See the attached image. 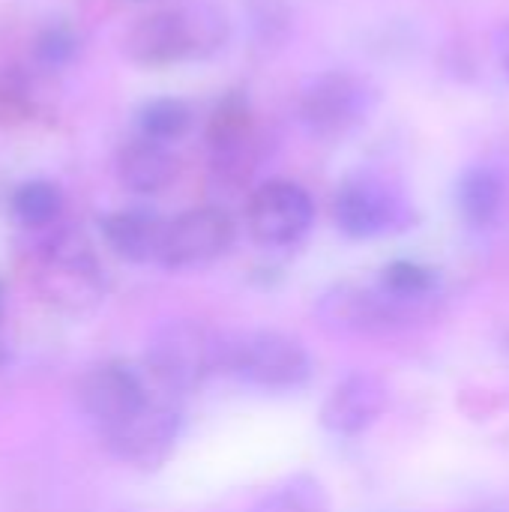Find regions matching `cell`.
<instances>
[{"label":"cell","instance_id":"603a6c76","mask_svg":"<svg viewBox=\"0 0 509 512\" xmlns=\"http://www.w3.org/2000/svg\"><path fill=\"white\" fill-rule=\"evenodd\" d=\"M0 306H3V288H0Z\"/></svg>","mask_w":509,"mask_h":512},{"label":"cell","instance_id":"52a82bcc","mask_svg":"<svg viewBox=\"0 0 509 512\" xmlns=\"http://www.w3.org/2000/svg\"><path fill=\"white\" fill-rule=\"evenodd\" d=\"M234 243V222L219 207L186 210L165 225L159 264L171 270H195L222 258Z\"/></svg>","mask_w":509,"mask_h":512},{"label":"cell","instance_id":"e0dca14e","mask_svg":"<svg viewBox=\"0 0 509 512\" xmlns=\"http://www.w3.org/2000/svg\"><path fill=\"white\" fill-rule=\"evenodd\" d=\"M9 210L24 228H48L63 213V195L48 180H27L12 192Z\"/></svg>","mask_w":509,"mask_h":512},{"label":"cell","instance_id":"7c38bea8","mask_svg":"<svg viewBox=\"0 0 509 512\" xmlns=\"http://www.w3.org/2000/svg\"><path fill=\"white\" fill-rule=\"evenodd\" d=\"M42 285L60 306H90L99 297V276L90 252L69 234L51 237L42 255Z\"/></svg>","mask_w":509,"mask_h":512},{"label":"cell","instance_id":"5bb4252c","mask_svg":"<svg viewBox=\"0 0 509 512\" xmlns=\"http://www.w3.org/2000/svg\"><path fill=\"white\" fill-rule=\"evenodd\" d=\"M117 180L135 192V195H156L168 189L177 177V156L168 150V144L153 138H132L117 150L114 159Z\"/></svg>","mask_w":509,"mask_h":512},{"label":"cell","instance_id":"ba28073f","mask_svg":"<svg viewBox=\"0 0 509 512\" xmlns=\"http://www.w3.org/2000/svg\"><path fill=\"white\" fill-rule=\"evenodd\" d=\"M180 435V411L171 402L147 399L117 426L105 429L102 438L108 450L129 465H156L162 462Z\"/></svg>","mask_w":509,"mask_h":512},{"label":"cell","instance_id":"8fae6325","mask_svg":"<svg viewBox=\"0 0 509 512\" xmlns=\"http://www.w3.org/2000/svg\"><path fill=\"white\" fill-rule=\"evenodd\" d=\"M318 315L321 324L333 333H381L405 321L411 309L387 297L381 288L366 291L354 285H339L321 297Z\"/></svg>","mask_w":509,"mask_h":512},{"label":"cell","instance_id":"8992f818","mask_svg":"<svg viewBox=\"0 0 509 512\" xmlns=\"http://www.w3.org/2000/svg\"><path fill=\"white\" fill-rule=\"evenodd\" d=\"M315 207L303 186L291 180H270L252 192L246 204L249 234L264 246H291L312 228Z\"/></svg>","mask_w":509,"mask_h":512},{"label":"cell","instance_id":"5b68a950","mask_svg":"<svg viewBox=\"0 0 509 512\" xmlns=\"http://www.w3.org/2000/svg\"><path fill=\"white\" fill-rule=\"evenodd\" d=\"M207 150L213 177L237 189L258 165V126L243 96H225L207 126Z\"/></svg>","mask_w":509,"mask_h":512},{"label":"cell","instance_id":"4fadbf2b","mask_svg":"<svg viewBox=\"0 0 509 512\" xmlns=\"http://www.w3.org/2000/svg\"><path fill=\"white\" fill-rule=\"evenodd\" d=\"M390 402V390L378 375L357 372L339 381L321 405V426L333 435H360L375 426Z\"/></svg>","mask_w":509,"mask_h":512},{"label":"cell","instance_id":"6da1fadb","mask_svg":"<svg viewBox=\"0 0 509 512\" xmlns=\"http://www.w3.org/2000/svg\"><path fill=\"white\" fill-rule=\"evenodd\" d=\"M228 33L231 24L219 6L180 3L138 18L123 39V51L138 66L165 69L216 54L228 42Z\"/></svg>","mask_w":509,"mask_h":512},{"label":"cell","instance_id":"30bf717a","mask_svg":"<svg viewBox=\"0 0 509 512\" xmlns=\"http://www.w3.org/2000/svg\"><path fill=\"white\" fill-rule=\"evenodd\" d=\"M78 408L81 414L96 423L102 432L117 426L135 408H141L150 396L135 369L123 363H102L93 366L78 384Z\"/></svg>","mask_w":509,"mask_h":512},{"label":"cell","instance_id":"277c9868","mask_svg":"<svg viewBox=\"0 0 509 512\" xmlns=\"http://www.w3.org/2000/svg\"><path fill=\"white\" fill-rule=\"evenodd\" d=\"M372 87L351 72H321L306 81L300 93V120L315 138H345L372 111Z\"/></svg>","mask_w":509,"mask_h":512},{"label":"cell","instance_id":"ac0fdd59","mask_svg":"<svg viewBox=\"0 0 509 512\" xmlns=\"http://www.w3.org/2000/svg\"><path fill=\"white\" fill-rule=\"evenodd\" d=\"M387 297H393L396 303L408 306V309H420L438 288V276L435 270L414 264V261H396L381 273V285H378Z\"/></svg>","mask_w":509,"mask_h":512},{"label":"cell","instance_id":"9c48e42d","mask_svg":"<svg viewBox=\"0 0 509 512\" xmlns=\"http://www.w3.org/2000/svg\"><path fill=\"white\" fill-rule=\"evenodd\" d=\"M333 213H336V225L357 240L396 231L408 216L405 201L390 186L369 177L345 183L336 195Z\"/></svg>","mask_w":509,"mask_h":512},{"label":"cell","instance_id":"3957f363","mask_svg":"<svg viewBox=\"0 0 509 512\" xmlns=\"http://www.w3.org/2000/svg\"><path fill=\"white\" fill-rule=\"evenodd\" d=\"M147 369L165 390H195L219 372V339L192 321H168L147 342Z\"/></svg>","mask_w":509,"mask_h":512},{"label":"cell","instance_id":"7402d4cb","mask_svg":"<svg viewBox=\"0 0 509 512\" xmlns=\"http://www.w3.org/2000/svg\"><path fill=\"white\" fill-rule=\"evenodd\" d=\"M501 63H504V72L509 78V27L501 33Z\"/></svg>","mask_w":509,"mask_h":512},{"label":"cell","instance_id":"7a4b0ae2","mask_svg":"<svg viewBox=\"0 0 509 512\" xmlns=\"http://www.w3.org/2000/svg\"><path fill=\"white\" fill-rule=\"evenodd\" d=\"M219 369L258 390H297L312 375L306 348L276 330L219 339Z\"/></svg>","mask_w":509,"mask_h":512},{"label":"cell","instance_id":"d6986e66","mask_svg":"<svg viewBox=\"0 0 509 512\" xmlns=\"http://www.w3.org/2000/svg\"><path fill=\"white\" fill-rule=\"evenodd\" d=\"M192 123V111L180 99H153L138 111V135L171 144Z\"/></svg>","mask_w":509,"mask_h":512},{"label":"cell","instance_id":"2e32d148","mask_svg":"<svg viewBox=\"0 0 509 512\" xmlns=\"http://www.w3.org/2000/svg\"><path fill=\"white\" fill-rule=\"evenodd\" d=\"M456 198H459L462 216L471 225H477V228L492 225L504 207V180L492 168H471L459 180Z\"/></svg>","mask_w":509,"mask_h":512},{"label":"cell","instance_id":"9a60e30c","mask_svg":"<svg viewBox=\"0 0 509 512\" xmlns=\"http://www.w3.org/2000/svg\"><path fill=\"white\" fill-rule=\"evenodd\" d=\"M165 225L153 210H117L102 222V237L111 252L129 264L159 261L165 243Z\"/></svg>","mask_w":509,"mask_h":512},{"label":"cell","instance_id":"ffe728a7","mask_svg":"<svg viewBox=\"0 0 509 512\" xmlns=\"http://www.w3.org/2000/svg\"><path fill=\"white\" fill-rule=\"evenodd\" d=\"M255 512H327V498L315 480L294 477L291 483L270 492Z\"/></svg>","mask_w":509,"mask_h":512},{"label":"cell","instance_id":"44dd1931","mask_svg":"<svg viewBox=\"0 0 509 512\" xmlns=\"http://www.w3.org/2000/svg\"><path fill=\"white\" fill-rule=\"evenodd\" d=\"M78 54V36L72 27L66 24H54V27H45L33 45V57L39 66H45L48 72H57V69H66Z\"/></svg>","mask_w":509,"mask_h":512}]
</instances>
